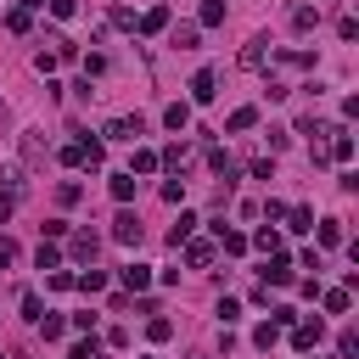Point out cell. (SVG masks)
Segmentation results:
<instances>
[{
  "instance_id": "obj_8",
  "label": "cell",
  "mask_w": 359,
  "mask_h": 359,
  "mask_svg": "<svg viewBox=\"0 0 359 359\" xmlns=\"http://www.w3.org/2000/svg\"><path fill=\"white\" fill-rule=\"evenodd\" d=\"M292 28H297V34H309V28H320V11H314L309 0H297V6H292Z\"/></svg>"
},
{
  "instance_id": "obj_20",
  "label": "cell",
  "mask_w": 359,
  "mask_h": 359,
  "mask_svg": "<svg viewBox=\"0 0 359 359\" xmlns=\"http://www.w3.org/2000/svg\"><path fill=\"white\" fill-rule=\"evenodd\" d=\"M79 196H84V185H79V180H62V185H56V202H62V208H73Z\"/></svg>"
},
{
  "instance_id": "obj_28",
  "label": "cell",
  "mask_w": 359,
  "mask_h": 359,
  "mask_svg": "<svg viewBox=\"0 0 359 359\" xmlns=\"http://www.w3.org/2000/svg\"><path fill=\"white\" fill-rule=\"evenodd\" d=\"M191 230H196V219H191V213H180V224H174V230H168V241H174V247H180V241H191Z\"/></svg>"
},
{
  "instance_id": "obj_2",
  "label": "cell",
  "mask_w": 359,
  "mask_h": 359,
  "mask_svg": "<svg viewBox=\"0 0 359 359\" xmlns=\"http://www.w3.org/2000/svg\"><path fill=\"white\" fill-rule=\"evenodd\" d=\"M112 241H123V247H140V219H135L129 208L112 219Z\"/></svg>"
},
{
  "instance_id": "obj_15",
  "label": "cell",
  "mask_w": 359,
  "mask_h": 359,
  "mask_svg": "<svg viewBox=\"0 0 359 359\" xmlns=\"http://www.w3.org/2000/svg\"><path fill=\"white\" fill-rule=\"evenodd\" d=\"M320 303H325V314H348V286H331V292H320Z\"/></svg>"
},
{
  "instance_id": "obj_24",
  "label": "cell",
  "mask_w": 359,
  "mask_h": 359,
  "mask_svg": "<svg viewBox=\"0 0 359 359\" xmlns=\"http://www.w3.org/2000/svg\"><path fill=\"white\" fill-rule=\"evenodd\" d=\"M151 168H157V151H146V146H140V151H135V163H129V174H151Z\"/></svg>"
},
{
  "instance_id": "obj_27",
  "label": "cell",
  "mask_w": 359,
  "mask_h": 359,
  "mask_svg": "<svg viewBox=\"0 0 359 359\" xmlns=\"http://www.w3.org/2000/svg\"><path fill=\"white\" fill-rule=\"evenodd\" d=\"M286 219H292L286 230H314V213H309V208H286Z\"/></svg>"
},
{
  "instance_id": "obj_11",
  "label": "cell",
  "mask_w": 359,
  "mask_h": 359,
  "mask_svg": "<svg viewBox=\"0 0 359 359\" xmlns=\"http://www.w3.org/2000/svg\"><path fill=\"white\" fill-rule=\"evenodd\" d=\"M135 28H140V34H163V28H168V6H151V11H146Z\"/></svg>"
},
{
  "instance_id": "obj_19",
  "label": "cell",
  "mask_w": 359,
  "mask_h": 359,
  "mask_svg": "<svg viewBox=\"0 0 359 359\" xmlns=\"http://www.w3.org/2000/svg\"><path fill=\"white\" fill-rule=\"evenodd\" d=\"M219 22H224V0H208V6H202V22H196V28H219Z\"/></svg>"
},
{
  "instance_id": "obj_35",
  "label": "cell",
  "mask_w": 359,
  "mask_h": 359,
  "mask_svg": "<svg viewBox=\"0 0 359 359\" xmlns=\"http://www.w3.org/2000/svg\"><path fill=\"white\" fill-rule=\"evenodd\" d=\"M180 196H185V180H180V174H174V180H168V185H163V202H180Z\"/></svg>"
},
{
  "instance_id": "obj_39",
  "label": "cell",
  "mask_w": 359,
  "mask_h": 359,
  "mask_svg": "<svg viewBox=\"0 0 359 359\" xmlns=\"http://www.w3.org/2000/svg\"><path fill=\"white\" fill-rule=\"evenodd\" d=\"M0 359H6V353H0Z\"/></svg>"
},
{
  "instance_id": "obj_32",
  "label": "cell",
  "mask_w": 359,
  "mask_h": 359,
  "mask_svg": "<svg viewBox=\"0 0 359 359\" xmlns=\"http://www.w3.org/2000/svg\"><path fill=\"white\" fill-rule=\"evenodd\" d=\"M22 314H28V320H39V314H45V303H39V292H22Z\"/></svg>"
},
{
  "instance_id": "obj_17",
  "label": "cell",
  "mask_w": 359,
  "mask_h": 359,
  "mask_svg": "<svg viewBox=\"0 0 359 359\" xmlns=\"http://www.w3.org/2000/svg\"><path fill=\"white\" fill-rule=\"evenodd\" d=\"M320 247H342V219H320Z\"/></svg>"
},
{
  "instance_id": "obj_36",
  "label": "cell",
  "mask_w": 359,
  "mask_h": 359,
  "mask_svg": "<svg viewBox=\"0 0 359 359\" xmlns=\"http://www.w3.org/2000/svg\"><path fill=\"white\" fill-rule=\"evenodd\" d=\"M236 314H241V303H236V297H219V320H224V325H230V320H236Z\"/></svg>"
},
{
  "instance_id": "obj_4",
  "label": "cell",
  "mask_w": 359,
  "mask_h": 359,
  "mask_svg": "<svg viewBox=\"0 0 359 359\" xmlns=\"http://www.w3.org/2000/svg\"><path fill=\"white\" fill-rule=\"evenodd\" d=\"M236 62H241V67H264V62H269V39H264V34H258V39H247Z\"/></svg>"
},
{
  "instance_id": "obj_7",
  "label": "cell",
  "mask_w": 359,
  "mask_h": 359,
  "mask_svg": "<svg viewBox=\"0 0 359 359\" xmlns=\"http://www.w3.org/2000/svg\"><path fill=\"white\" fill-rule=\"evenodd\" d=\"M22 157H28V163H45V157H50V146H45L39 129H22Z\"/></svg>"
},
{
  "instance_id": "obj_23",
  "label": "cell",
  "mask_w": 359,
  "mask_h": 359,
  "mask_svg": "<svg viewBox=\"0 0 359 359\" xmlns=\"http://www.w3.org/2000/svg\"><path fill=\"white\" fill-rule=\"evenodd\" d=\"M196 34H202L196 22H180V28H174V45H180V50H191V45H196Z\"/></svg>"
},
{
  "instance_id": "obj_14",
  "label": "cell",
  "mask_w": 359,
  "mask_h": 359,
  "mask_svg": "<svg viewBox=\"0 0 359 359\" xmlns=\"http://www.w3.org/2000/svg\"><path fill=\"white\" fill-rule=\"evenodd\" d=\"M123 286H129V292H146V286H151V269H146V264H129V269H123Z\"/></svg>"
},
{
  "instance_id": "obj_10",
  "label": "cell",
  "mask_w": 359,
  "mask_h": 359,
  "mask_svg": "<svg viewBox=\"0 0 359 359\" xmlns=\"http://www.w3.org/2000/svg\"><path fill=\"white\" fill-rule=\"evenodd\" d=\"M6 28H11V34H28V28H34V6H11V11H6Z\"/></svg>"
},
{
  "instance_id": "obj_37",
  "label": "cell",
  "mask_w": 359,
  "mask_h": 359,
  "mask_svg": "<svg viewBox=\"0 0 359 359\" xmlns=\"http://www.w3.org/2000/svg\"><path fill=\"white\" fill-rule=\"evenodd\" d=\"M11 258H17V247H11V241H0V269H6Z\"/></svg>"
},
{
  "instance_id": "obj_33",
  "label": "cell",
  "mask_w": 359,
  "mask_h": 359,
  "mask_svg": "<svg viewBox=\"0 0 359 359\" xmlns=\"http://www.w3.org/2000/svg\"><path fill=\"white\" fill-rule=\"evenodd\" d=\"M39 6H50V17H73L79 11V0H39Z\"/></svg>"
},
{
  "instance_id": "obj_13",
  "label": "cell",
  "mask_w": 359,
  "mask_h": 359,
  "mask_svg": "<svg viewBox=\"0 0 359 359\" xmlns=\"http://www.w3.org/2000/svg\"><path fill=\"white\" fill-rule=\"evenodd\" d=\"M185 264H191V269L213 264V241H185Z\"/></svg>"
},
{
  "instance_id": "obj_12",
  "label": "cell",
  "mask_w": 359,
  "mask_h": 359,
  "mask_svg": "<svg viewBox=\"0 0 359 359\" xmlns=\"http://www.w3.org/2000/svg\"><path fill=\"white\" fill-rule=\"evenodd\" d=\"M252 123H258V107H236V112L224 118V129H230V135H241V129H252Z\"/></svg>"
},
{
  "instance_id": "obj_30",
  "label": "cell",
  "mask_w": 359,
  "mask_h": 359,
  "mask_svg": "<svg viewBox=\"0 0 359 359\" xmlns=\"http://www.w3.org/2000/svg\"><path fill=\"white\" fill-rule=\"evenodd\" d=\"M275 337H280V325H275V320H269V325H258V331H252V342H258V348H264V353H269V348H275Z\"/></svg>"
},
{
  "instance_id": "obj_21",
  "label": "cell",
  "mask_w": 359,
  "mask_h": 359,
  "mask_svg": "<svg viewBox=\"0 0 359 359\" xmlns=\"http://www.w3.org/2000/svg\"><path fill=\"white\" fill-rule=\"evenodd\" d=\"M219 230V241H224V252H247V236L241 230H224V224H213Z\"/></svg>"
},
{
  "instance_id": "obj_5",
  "label": "cell",
  "mask_w": 359,
  "mask_h": 359,
  "mask_svg": "<svg viewBox=\"0 0 359 359\" xmlns=\"http://www.w3.org/2000/svg\"><path fill=\"white\" fill-rule=\"evenodd\" d=\"M213 84H219V73H213V67H202V73L191 79V101H213V95H219Z\"/></svg>"
},
{
  "instance_id": "obj_3",
  "label": "cell",
  "mask_w": 359,
  "mask_h": 359,
  "mask_svg": "<svg viewBox=\"0 0 359 359\" xmlns=\"http://www.w3.org/2000/svg\"><path fill=\"white\" fill-rule=\"evenodd\" d=\"M264 286H292V258H286V252H269V264H264Z\"/></svg>"
},
{
  "instance_id": "obj_34",
  "label": "cell",
  "mask_w": 359,
  "mask_h": 359,
  "mask_svg": "<svg viewBox=\"0 0 359 359\" xmlns=\"http://www.w3.org/2000/svg\"><path fill=\"white\" fill-rule=\"evenodd\" d=\"M67 359H107V353H101L95 342H73V353H67Z\"/></svg>"
},
{
  "instance_id": "obj_18",
  "label": "cell",
  "mask_w": 359,
  "mask_h": 359,
  "mask_svg": "<svg viewBox=\"0 0 359 359\" xmlns=\"http://www.w3.org/2000/svg\"><path fill=\"white\" fill-rule=\"evenodd\" d=\"M73 286H84V292H101V286H107V269H95V264H90L84 275H73Z\"/></svg>"
},
{
  "instance_id": "obj_9",
  "label": "cell",
  "mask_w": 359,
  "mask_h": 359,
  "mask_svg": "<svg viewBox=\"0 0 359 359\" xmlns=\"http://www.w3.org/2000/svg\"><path fill=\"white\" fill-rule=\"evenodd\" d=\"M67 252H73V258H84V264H95V236H90V230L67 236Z\"/></svg>"
},
{
  "instance_id": "obj_29",
  "label": "cell",
  "mask_w": 359,
  "mask_h": 359,
  "mask_svg": "<svg viewBox=\"0 0 359 359\" xmlns=\"http://www.w3.org/2000/svg\"><path fill=\"white\" fill-rule=\"evenodd\" d=\"M146 337H151V342H168V337H174V325H168L163 314H151V325H146Z\"/></svg>"
},
{
  "instance_id": "obj_38",
  "label": "cell",
  "mask_w": 359,
  "mask_h": 359,
  "mask_svg": "<svg viewBox=\"0 0 359 359\" xmlns=\"http://www.w3.org/2000/svg\"><path fill=\"white\" fill-rule=\"evenodd\" d=\"M6 219H11V196L0 191V224H6Z\"/></svg>"
},
{
  "instance_id": "obj_31",
  "label": "cell",
  "mask_w": 359,
  "mask_h": 359,
  "mask_svg": "<svg viewBox=\"0 0 359 359\" xmlns=\"http://www.w3.org/2000/svg\"><path fill=\"white\" fill-rule=\"evenodd\" d=\"M62 163H67V168H84V140H73V146H62Z\"/></svg>"
},
{
  "instance_id": "obj_25",
  "label": "cell",
  "mask_w": 359,
  "mask_h": 359,
  "mask_svg": "<svg viewBox=\"0 0 359 359\" xmlns=\"http://www.w3.org/2000/svg\"><path fill=\"white\" fill-rule=\"evenodd\" d=\"M0 185H6V196H17V191H22V168L6 163V168H0Z\"/></svg>"
},
{
  "instance_id": "obj_22",
  "label": "cell",
  "mask_w": 359,
  "mask_h": 359,
  "mask_svg": "<svg viewBox=\"0 0 359 359\" xmlns=\"http://www.w3.org/2000/svg\"><path fill=\"white\" fill-rule=\"evenodd\" d=\"M34 258H39V269H56V264H62V247H56V241H39Z\"/></svg>"
},
{
  "instance_id": "obj_1",
  "label": "cell",
  "mask_w": 359,
  "mask_h": 359,
  "mask_svg": "<svg viewBox=\"0 0 359 359\" xmlns=\"http://www.w3.org/2000/svg\"><path fill=\"white\" fill-rule=\"evenodd\" d=\"M320 337H325V325H320V320H292V348H303V353H309V348H320Z\"/></svg>"
},
{
  "instance_id": "obj_26",
  "label": "cell",
  "mask_w": 359,
  "mask_h": 359,
  "mask_svg": "<svg viewBox=\"0 0 359 359\" xmlns=\"http://www.w3.org/2000/svg\"><path fill=\"white\" fill-rule=\"evenodd\" d=\"M112 196L129 202V196H135V174H112Z\"/></svg>"
},
{
  "instance_id": "obj_6",
  "label": "cell",
  "mask_w": 359,
  "mask_h": 359,
  "mask_svg": "<svg viewBox=\"0 0 359 359\" xmlns=\"http://www.w3.org/2000/svg\"><path fill=\"white\" fill-rule=\"evenodd\" d=\"M140 129H146L140 118H112L107 123V140H140Z\"/></svg>"
},
{
  "instance_id": "obj_16",
  "label": "cell",
  "mask_w": 359,
  "mask_h": 359,
  "mask_svg": "<svg viewBox=\"0 0 359 359\" xmlns=\"http://www.w3.org/2000/svg\"><path fill=\"white\" fill-rule=\"evenodd\" d=\"M163 123H168V129H174V135H180V129H185V123H191V107H185V101H174V107H168V112H163Z\"/></svg>"
}]
</instances>
